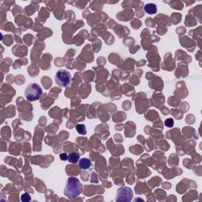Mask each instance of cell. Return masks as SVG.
<instances>
[{
  "instance_id": "5b68a950",
  "label": "cell",
  "mask_w": 202,
  "mask_h": 202,
  "mask_svg": "<svg viewBox=\"0 0 202 202\" xmlns=\"http://www.w3.org/2000/svg\"><path fill=\"white\" fill-rule=\"evenodd\" d=\"M92 166V161L88 158H82L79 160V167L80 169L87 170Z\"/></svg>"
},
{
  "instance_id": "8992f818",
  "label": "cell",
  "mask_w": 202,
  "mask_h": 202,
  "mask_svg": "<svg viewBox=\"0 0 202 202\" xmlns=\"http://www.w3.org/2000/svg\"><path fill=\"white\" fill-rule=\"evenodd\" d=\"M144 11L149 14H155L157 11V7L154 3H148L144 7Z\"/></svg>"
},
{
  "instance_id": "30bf717a",
  "label": "cell",
  "mask_w": 202,
  "mask_h": 202,
  "mask_svg": "<svg viewBox=\"0 0 202 202\" xmlns=\"http://www.w3.org/2000/svg\"><path fill=\"white\" fill-rule=\"evenodd\" d=\"M165 126L168 127H172L174 126V121L172 118H168L164 122Z\"/></svg>"
},
{
  "instance_id": "7a4b0ae2",
  "label": "cell",
  "mask_w": 202,
  "mask_h": 202,
  "mask_svg": "<svg viewBox=\"0 0 202 202\" xmlns=\"http://www.w3.org/2000/svg\"><path fill=\"white\" fill-rule=\"evenodd\" d=\"M42 95V89L36 83L29 84L25 90V96L28 101L38 100Z\"/></svg>"
},
{
  "instance_id": "ba28073f",
  "label": "cell",
  "mask_w": 202,
  "mask_h": 202,
  "mask_svg": "<svg viewBox=\"0 0 202 202\" xmlns=\"http://www.w3.org/2000/svg\"><path fill=\"white\" fill-rule=\"evenodd\" d=\"M76 130H77L78 134H82V135L86 134V128L85 125H82V124H78V125L76 126Z\"/></svg>"
},
{
  "instance_id": "52a82bcc",
  "label": "cell",
  "mask_w": 202,
  "mask_h": 202,
  "mask_svg": "<svg viewBox=\"0 0 202 202\" xmlns=\"http://www.w3.org/2000/svg\"><path fill=\"white\" fill-rule=\"evenodd\" d=\"M80 159V155L77 153H71L68 156V160L71 163H77Z\"/></svg>"
},
{
  "instance_id": "3957f363",
  "label": "cell",
  "mask_w": 202,
  "mask_h": 202,
  "mask_svg": "<svg viewBox=\"0 0 202 202\" xmlns=\"http://www.w3.org/2000/svg\"><path fill=\"white\" fill-rule=\"evenodd\" d=\"M133 196H134V194H133L132 190H131L130 187H121V188H119L117 190L115 201L129 202L132 200Z\"/></svg>"
},
{
  "instance_id": "9c48e42d",
  "label": "cell",
  "mask_w": 202,
  "mask_h": 202,
  "mask_svg": "<svg viewBox=\"0 0 202 202\" xmlns=\"http://www.w3.org/2000/svg\"><path fill=\"white\" fill-rule=\"evenodd\" d=\"M21 200L23 202H29L31 200V197H30V195L28 193H25L21 197Z\"/></svg>"
},
{
  "instance_id": "277c9868",
  "label": "cell",
  "mask_w": 202,
  "mask_h": 202,
  "mask_svg": "<svg viewBox=\"0 0 202 202\" xmlns=\"http://www.w3.org/2000/svg\"><path fill=\"white\" fill-rule=\"evenodd\" d=\"M55 81L61 87H67L71 81V77L69 71L59 70L55 74Z\"/></svg>"
},
{
  "instance_id": "8fae6325",
  "label": "cell",
  "mask_w": 202,
  "mask_h": 202,
  "mask_svg": "<svg viewBox=\"0 0 202 202\" xmlns=\"http://www.w3.org/2000/svg\"><path fill=\"white\" fill-rule=\"evenodd\" d=\"M60 159H62V160H67V159H68V156H67L66 153H62V154L60 155Z\"/></svg>"
},
{
  "instance_id": "6da1fadb",
  "label": "cell",
  "mask_w": 202,
  "mask_h": 202,
  "mask_svg": "<svg viewBox=\"0 0 202 202\" xmlns=\"http://www.w3.org/2000/svg\"><path fill=\"white\" fill-rule=\"evenodd\" d=\"M82 193V185L80 180L75 177H70L67 179V185L64 189V194L67 198L72 200L78 197Z\"/></svg>"
}]
</instances>
